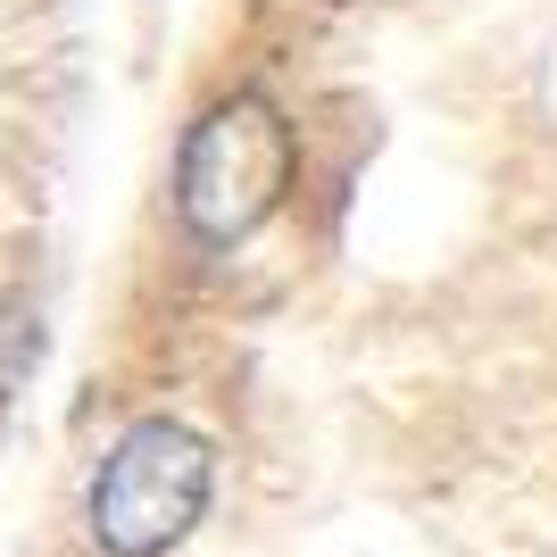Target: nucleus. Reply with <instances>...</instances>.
<instances>
[{"label":"nucleus","mask_w":557,"mask_h":557,"mask_svg":"<svg viewBox=\"0 0 557 557\" xmlns=\"http://www.w3.org/2000/svg\"><path fill=\"white\" fill-rule=\"evenodd\" d=\"M209 491H216L209 442L175 417H141L109 442L84 516H92V541L109 557H166L209 516Z\"/></svg>","instance_id":"f03ea898"},{"label":"nucleus","mask_w":557,"mask_h":557,"mask_svg":"<svg viewBox=\"0 0 557 557\" xmlns=\"http://www.w3.org/2000/svg\"><path fill=\"white\" fill-rule=\"evenodd\" d=\"M292 175H300L292 116L267 92H225L184 125V150H175V225L191 242H209V250H233V242H250L292 200Z\"/></svg>","instance_id":"f257e3e1"}]
</instances>
